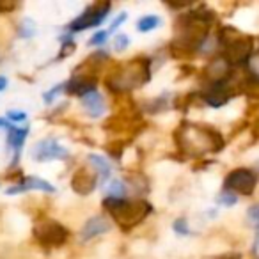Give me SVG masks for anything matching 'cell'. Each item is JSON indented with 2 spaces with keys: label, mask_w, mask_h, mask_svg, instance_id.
I'll use <instances>...</instances> for the list:
<instances>
[{
  "label": "cell",
  "mask_w": 259,
  "mask_h": 259,
  "mask_svg": "<svg viewBox=\"0 0 259 259\" xmlns=\"http://www.w3.org/2000/svg\"><path fill=\"white\" fill-rule=\"evenodd\" d=\"M103 208L115 219L122 229H132L139 226L151 211V204L144 199L128 201L124 197H107L103 199Z\"/></svg>",
  "instance_id": "obj_1"
},
{
  "label": "cell",
  "mask_w": 259,
  "mask_h": 259,
  "mask_svg": "<svg viewBox=\"0 0 259 259\" xmlns=\"http://www.w3.org/2000/svg\"><path fill=\"white\" fill-rule=\"evenodd\" d=\"M148 80H149V61H146V59H135L122 71L115 73L114 82H108V83L115 91H126V89H134V87H141Z\"/></svg>",
  "instance_id": "obj_2"
},
{
  "label": "cell",
  "mask_w": 259,
  "mask_h": 259,
  "mask_svg": "<svg viewBox=\"0 0 259 259\" xmlns=\"http://www.w3.org/2000/svg\"><path fill=\"white\" fill-rule=\"evenodd\" d=\"M34 236L45 247H62L68 241L69 231L55 220H45L34 227Z\"/></svg>",
  "instance_id": "obj_3"
},
{
  "label": "cell",
  "mask_w": 259,
  "mask_h": 259,
  "mask_svg": "<svg viewBox=\"0 0 259 259\" xmlns=\"http://www.w3.org/2000/svg\"><path fill=\"white\" fill-rule=\"evenodd\" d=\"M108 11H110V4L108 2H98V4L87 8L76 20H73L71 25H69V30L71 32H80V30L101 25L107 20Z\"/></svg>",
  "instance_id": "obj_4"
},
{
  "label": "cell",
  "mask_w": 259,
  "mask_h": 259,
  "mask_svg": "<svg viewBox=\"0 0 259 259\" xmlns=\"http://www.w3.org/2000/svg\"><path fill=\"white\" fill-rule=\"evenodd\" d=\"M227 48H226V59L224 61L227 64H243L247 62V59L252 55L254 50V43H252V37H245V36H238L231 37L226 41Z\"/></svg>",
  "instance_id": "obj_5"
},
{
  "label": "cell",
  "mask_w": 259,
  "mask_h": 259,
  "mask_svg": "<svg viewBox=\"0 0 259 259\" xmlns=\"http://www.w3.org/2000/svg\"><path fill=\"white\" fill-rule=\"evenodd\" d=\"M255 185H257V178L250 169H234L226 178V190H233L243 195L254 194Z\"/></svg>",
  "instance_id": "obj_6"
},
{
  "label": "cell",
  "mask_w": 259,
  "mask_h": 259,
  "mask_svg": "<svg viewBox=\"0 0 259 259\" xmlns=\"http://www.w3.org/2000/svg\"><path fill=\"white\" fill-rule=\"evenodd\" d=\"M69 151L62 148L55 139H45L37 142L32 149V158L36 162H52V160H68Z\"/></svg>",
  "instance_id": "obj_7"
},
{
  "label": "cell",
  "mask_w": 259,
  "mask_h": 259,
  "mask_svg": "<svg viewBox=\"0 0 259 259\" xmlns=\"http://www.w3.org/2000/svg\"><path fill=\"white\" fill-rule=\"evenodd\" d=\"M231 87L233 85L227 82V78L211 83V87L204 93V101L209 105V107H215V108L222 107V105H226L227 101L231 100V96H233Z\"/></svg>",
  "instance_id": "obj_8"
},
{
  "label": "cell",
  "mask_w": 259,
  "mask_h": 259,
  "mask_svg": "<svg viewBox=\"0 0 259 259\" xmlns=\"http://www.w3.org/2000/svg\"><path fill=\"white\" fill-rule=\"evenodd\" d=\"M66 91L80 98L85 96V94L96 91V76L89 75V73H76L69 82H66Z\"/></svg>",
  "instance_id": "obj_9"
},
{
  "label": "cell",
  "mask_w": 259,
  "mask_h": 259,
  "mask_svg": "<svg viewBox=\"0 0 259 259\" xmlns=\"http://www.w3.org/2000/svg\"><path fill=\"white\" fill-rule=\"evenodd\" d=\"M96 183H98L96 174L89 172V169H78L73 174V180H71L73 190L80 195H89L96 188Z\"/></svg>",
  "instance_id": "obj_10"
},
{
  "label": "cell",
  "mask_w": 259,
  "mask_h": 259,
  "mask_svg": "<svg viewBox=\"0 0 259 259\" xmlns=\"http://www.w3.org/2000/svg\"><path fill=\"white\" fill-rule=\"evenodd\" d=\"M29 190H39V192H55V188L52 187L48 181L41 180V178H23L20 183H16L15 187L8 188V194L9 195H15V194H23V192H29Z\"/></svg>",
  "instance_id": "obj_11"
},
{
  "label": "cell",
  "mask_w": 259,
  "mask_h": 259,
  "mask_svg": "<svg viewBox=\"0 0 259 259\" xmlns=\"http://www.w3.org/2000/svg\"><path fill=\"white\" fill-rule=\"evenodd\" d=\"M110 229H112L110 222H108L105 217H93V219L87 220L85 226L82 227L80 236H82V241H89V240H93V238L100 236V234L108 233Z\"/></svg>",
  "instance_id": "obj_12"
},
{
  "label": "cell",
  "mask_w": 259,
  "mask_h": 259,
  "mask_svg": "<svg viewBox=\"0 0 259 259\" xmlns=\"http://www.w3.org/2000/svg\"><path fill=\"white\" fill-rule=\"evenodd\" d=\"M6 132H8V144L13 149V153H15V158H13V165H15L20 160V155H22V148L27 135H29V128H16V124H13Z\"/></svg>",
  "instance_id": "obj_13"
},
{
  "label": "cell",
  "mask_w": 259,
  "mask_h": 259,
  "mask_svg": "<svg viewBox=\"0 0 259 259\" xmlns=\"http://www.w3.org/2000/svg\"><path fill=\"white\" fill-rule=\"evenodd\" d=\"M82 105L85 108V112L91 115V117H101L103 115V110H105V100L98 91H93V93L85 94L82 96Z\"/></svg>",
  "instance_id": "obj_14"
},
{
  "label": "cell",
  "mask_w": 259,
  "mask_h": 259,
  "mask_svg": "<svg viewBox=\"0 0 259 259\" xmlns=\"http://www.w3.org/2000/svg\"><path fill=\"white\" fill-rule=\"evenodd\" d=\"M87 160L93 163V167L98 170V176H100V180L105 183V181L110 178V172H112V167H110V163L107 162V158H105V156H100V155H94V153H93V155L87 156Z\"/></svg>",
  "instance_id": "obj_15"
},
{
  "label": "cell",
  "mask_w": 259,
  "mask_h": 259,
  "mask_svg": "<svg viewBox=\"0 0 259 259\" xmlns=\"http://www.w3.org/2000/svg\"><path fill=\"white\" fill-rule=\"evenodd\" d=\"M160 23H162V18H160V16L146 15L137 22V29L141 30V32H151V30H155Z\"/></svg>",
  "instance_id": "obj_16"
},
{
  "label": "cell",
  "mask_w": 259,
  "mask_h": 259,
  "mask_svg": "<svg viewBox=\"0 0 259 259\" xmlns=\"http://www.w3.org/2000/svg\"><path fill=\"white\" fill-rule=\"evenodd\" d=\"M18 36L20 37H25V39L36 36V23H34L30 18L23 20L22 25H20V29H18Z\"/></svg>",
  "instance_id": "obj_17"
},
{
  "label": "cell",
  "mask_w": 259,
  "mask_h": 259,
  "mask_svg": "<svg viewBox=\"0 0 259 259\" xmlns=\"http://www.w3.org/2000/svg\"><path fill=\"white\" fill-rule=\"evenodd\" d=\"M236 202H238L236 195H234L233 192H229V190L220 192L219 197H217V204L226 206V208H231V206H234V204H236Z\"/></svg>",
  "instance_id": "obj_18"
},
{
  "label": "cell",
  "mask_w": 259,
  "mask_h": 259,
  "mask_svg": "<svg viewBox=\"0 0 259 259\" xmlns=\"http://www.w3.org/2000/svg\"><path fill=\"white\" fill-rule=\"evenodd\" d=\"M62 91H66V82L64 83H57V85H55L54 89H50L48 93H45L43 94L45 103H52V101H54V98L57 96V94H61Z\"/></svg>",
  "instance_id": "obj_19"
},
{
  "label": "cell",
  "mask_w": 259,
  "mask_h": 259,
  "mask_svg": "<svg viewBox=\"0 0 259 259\" xmlns=\"http://www.w3.org/2000/svg\"><path fill=\"white\" fill-rule=\"evenodd\" d=\"M108 192H110V195L108 197H124V185H122V181H114V183L110 185V188H108Z\"/></svg>",
  "instance_id": "obj_20"
},
{
  "label": "cell",
  "mask_w": 259,
  "mask_h": 259,
  "mask_svg": "<svg viewBox=\"0 0 259 259\" xmlns=\"http://www.w3.org/2000/svg\"><path fill=\"white\" fill-rule=\"evenodd\" d=\"M172 227H174V231L180 234V236H188V234H192V231L188 229L187 220H185V219H178L176 222L172 224Z\"/></svg>",
  "instance_id": "obj_21"
},
{
  "label": "cell",
  "mask_w": 259,
  "mask_h": 259,
  "mask_svg": "<svg viewBox=\"0 0 259 259\" xmlns=\"http://www.w3.org/2000/svg\"><path fill=\"white\" fill-rule=\"evenodd\" d=\"M130 45V37L126 34H117V37L114 39V48L115 52H124Z\"/></svg>",
  "instance_id": "obj_22"
},
{
  "label": "cell",
  "mask_w": 259,
  "mask_h": 259,
  "mask_svg": "<svg viewBox=\"0 0 259 259\" xmlns=\"http://www.w3.org/2000/svg\"><path fill=\"white\" fill-rule=\"evenodd\" d=\"M27 119V114L23 110H8V121L16 124V122H23Z\"/></svg>",
  "instance_id": "obj_23"
},
{
  "label": "cell",
  "mask_w": 259,
  "mask_h": 259,
  "mask_svg": "<svg viewBox=\"0 0 259 259\" xmlns=\"http://www.w3.org/2000/svg\"><path fill=\"white\" fill-rule=\"evenodd\" d=\"M107 37H108V32H107V30H100V32H96L93 37H91L89 45H93V47H98V45H103L105 41H107Z\"/></svg>",
  "instance_id": "obj_24"
},
{
  "label": "cell",
  "mask_w": 259,
  "mask_h": 259,
  "mask_svg": "<svg viewBox=\"0 0 259 259\" xmlns=\"http://www.w3.org/2000/svg\"><path fill=\"white\" fill-rule=\"evenodd\" d=\"M124 20H126V13H121V15H119L117 18H115L114 22L110 23V29H108L107 32H108V34H110V32H114V30L117 29V27H121V23L124 22Z\"/></svg>",
  "instance_id": "obj_25"
},
{
  "label": "cell",
  "mask_w": 259,
  "mask_h": 259,
  "mask_svg": "<svg viewBox=\"0 0 259 259\" xmlns=\"http://www.w3.org/2000/svg\"><path fill=\"white\" fill-rule=\"evenodd\" d=\"M257 206H252L250 209H248V219L252 220V224H254V226H257Z\"/></svg>",
  "instance_id": "obj_26"
},
{
  "label": "cell",
  "mask_w": 259,
  "mask_h": 259,
  "mask_svg": "<svg viewBox=\"0 0 259 259\" xmlns=\"http://www.w3.org/2000/svg\"><path fill=\"white\" fill-rule=\"evenodd\" d=\"M16 6L15 4H0V13H6V11H13V9H15Z\"/></svg>",
  "instance_id": "obj_27"
},
{
  "label": "cell",
  "mask_w": 259,
  "mask_h": 259,
  "mask_svg": "<svg viewBox=\"0 0 259 259\" xmlns=\"http://www.w3.org/2000/svg\"><path fill=\"white\" fill-rule=\"evenodd\" d=\"M8 89V78L6 76H0V93Z\"/></svg>",
  "instance_id": "obj_28"
},
{
  "label": "cell",
  "mask_w": 259,
  "mask_h": 259,
  "mask_svg": "<svg viewBox=\"0 0 259 259\" xmlns=\"http://www.w3.org/2000/svg\"><path fill=\"white\" fill-rule=\"evenodd\" d=\"M222 259H241L240 254H227V255H222Z\"/></svg>",
  "instance_id": "obj_29"
}]
</instances>
